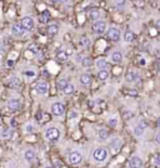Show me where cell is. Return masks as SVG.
I'll list each match as a JSON object with an SVG mask.
<instances>
[{
    "label": "cell",
    "mask_w": 160,
    "mask_h": 168,
    "mask_svg": "<svg viewBox=\"0 0 160 168\" xmlns=\"http://www.w3.org/2000/svg\"><path fill=\"white\" fill-rule=\"evenodd\" d=\"M14 137V132L13 131H10V129H3L1 131V133H0V138H6V139H10V138H13Z\"/></svg>",
    "instance_id": "obj_19"
},
{
    "label": "cell",
    "mask_w": 160,
    "mask_h": 168,
    "mask_svg": "<svg viewBox=\"0 0 160 168\" xmlns=\"http://www.w3.org/2000/svg\"><path fill=\"white\" fill-rule=\"evenodd\" d=\"M20 107H21V103H20V100L19 99H10L9 102H8V108L11 110V112H16V110H19L20 109Z\"/></svg>",
    "instance_id": "obj_11"
},
{
    "label": "cell",
    "mask_w": 160,
    "mask_h": 168,
    "mask_svg": "<svg viewBox=\"0 0 160 168\" xmlns=\"http://www.w3.org/2000/svg\"><path fill=\"white\" fill-rule=\"evenodd\" d=\"M91 63H93V60H91L89 57H84V58H83V60H81V64H83L84 67H90V65H91Z\"/></svg>",
    "instance_id": "obj_32"
},
{
    "label": "cell",
    "mask_w": 160,
    "mask_h": 168,
    "mask_svg": "<svg viewBox=\"0 0 160 168\" xmlns=\"http://www.w3.org/2000/svg\"><path fill=\"white\" fill-rule=\"evenodd\" d=\"M24 76H25V77H28V78L30 79V78L35 77V73H34L33 70H25V72H24Z\"/></svg>",
    "instance_id": "obj_35"
},
{
    "label": "cell",
    "mask_w": 160,
    "mask_h": 168,
    "mask_svg": "<svg viewBox=\"0 0 160 168\" xmlns=\"http://www.w3.org/2000/svg\"><path fill=\"white\" fill-rule=\"evenodd\" d=\"M105 29H106V24L103 20H98L93 24V31L95 34H103L105 33Z\"/></svg>",
    "instance_id": "obj_6"
},
{
    "label": "cell",
    "mask_w": 160,
    "mask_h": 168,
    "mask_svg": "<svg viewBox=\"0 0 160 168\" xmlns=\"http://www.w3.org/2000/svg\"><path fill=\"white\" fill-rule=\"evenodd\" d=\"M79 81H80V83L83 84V85H90V83H91V77H90V74H81Z\"/></svg>",
    "instance_id": "obj_21"
},
{
    "label": "cell",
    "mask_w": 160,
    "mask_h": 168,
    "mask_svg": "<svg viewBox=\"0 0 160 168\" xmlns=\"http://www.w3.org/2000/svg\"><path fill=\"white\" fill-rule=\"evenodd\" d=\"M108 36H109V39H111L113 42H118V40L121 38V33H120V30H119L118 28L111 26V28H109V30H108Z\"/></svg>",
    "instance_id": "obj_7"
},
{
    "label": "cell",
    "mask_w": 160,
    "mask_h": 168,
    "mask_svg": "<svg viewBox=\"0 0 160 168\" xmlns=\"http://www.w3.org/2000/svg\"><path fill=\"white\" fill-rule=\"evenodd\" d=\"M74 90H75V85L71 83H68V85L64 88V94H66V95H70V94H73L74 93Z\"/></svg>",
    "instance_id": "obj_25"
},
{
    "label": "cell",
    "mask_w": 160,
    "mask_h": 168,
    "mask_svg": "<svg viewBox=\"0 0 160 168\" xmlns=\"http://www.w3.org/2000/svg\"><path fill=\"white\" fill-rule=\"evenodd\" d=\"M132 115H133V113H130V112L124 113V118H126V119H130V118H132Z\"/></svg>",
    "instance_id": "obj_37"
},
{
    "label": "cell",
    "mask_w": 160,
    "mask_h": 168,
    "mask_svg": "<svg viewBox=\"0 0 160 168\" xmlns=\"http://www.w3.org/2000/svg\"><path fill=\"white\" fill-rule=\"evenodd\" d=\"M68 117H69V119H70V120H73V119H76V118L79 117V113H78L76 110H70V113H69V115H68Z\"/></svg>",
    "instance_id": "obj_34"
},
{
    "label": "cell",
    "mask_w": 160,
    "mask_h": 168,
    "mask_svg": "<svg viewBox=\"0 0 160 168\" xmlns=\"http://www.w3.org/2000/svg\"><path fill=\"white\" fill-rule=\"evenodd\" d=\"M45 138L50 142H56L60 138V131L56 127H49L45 131Z\"/></svg>",
    "instance_id": "obj_2"
},
{
    "label": "cell",
    "mask_w": 160,
    "mask_h": 168,
    "mask_svg": "<svg viewBox=\"0 0 160 168\" xmlns=\"http://www.w3.org/2000/svg\"><path fill=\"white\" fill-rule=\"evenodd\" d=\"M68 85V81L66 79H60L59 82H58V89H60V90H64V88Z\"/></svg>",
    "instance_id": "obj_31"
},
{
    "label": "cell",
    "mask_w": 160,
    "mask_h": 168,
    "mask_svg": "<svg viewBox=\"0 0 160 168\" xmlns=\"http://www.w3.org/2000/svg\"><path fill=\"white\" fill-rule=\"evenodd\" d=\"M121 146H123V142H121V139L118 138V137H115V138H113V139L110 141V147H111V149H113L114 152H118V151L120 149Z\"/></svg>",
    "instance_id": "obj_13"
},
{
    "label": "cell",
    "mask_w": 160,
    "mask_h": 168,
    "mask_svg": "<svg viewBox=\"0 0 160 168\" xmlns=\"http://www.w3.org/2000/svg\"><path fill=\"white\" fill-rule=\"evenodd\" d=\"M154 163H155V166H160V154L154 157Z\"/></svg>",
    "instance_id": "obj_36"
},
{
    "label": "cell",
    "mask_w": 160,
    "mask_h": 168,
    "mask_svg": "<svg viewBox=\"0 0 160 168\" xmlns=\"http://www.w3.org/2000/svg\"><path fill=\"white\" fill-rule=\"evenodd\" d=\"M96 67H98L100 70H106V68H108V62H106L105 59H99V60L96 62Z\"/></svg>",
    "instance_id": "obj_26"
},
{
    "label": "cell",
    "mask_w": 160,
    "mask_h": 168,
    "mask_svg": "<svg viewBox=\"0 0 160 168\" xmlns=\"http://www.w3.org/2000/svg\"><path fill=\"white\" fill-rule=\"evenodd\" d=\"M35 129H36V127H35L33 123H28V124H25V128H24L25 133H28V134L34 133V132H35Z\"/></svg>",
    "instance_id": "obj_28"
},
{
    "label": "cell",
    "mask_w": 160,
    "mask_h": 168,
    "mask_svg": "<svg viewBox=\"0 0 160 168\" xmlns=\"http://www.w3.org/2000/svg\"><path fill=\"white\" fill-rule=\"evenodd\" d=\"M89 18H90L91 20H94V23L98 21V19L100 18V10H99V9H93V10H90Z\"/></svg>",
    "instance_id": "obj_17"
},
{
    "label": "cell",
    "mask_w": 160,
    "mask_h": 168,
    "mask_svg": "<svg viewBox=\"0 0 160 168\" xmlns=\"http://www.w3.org/2000/svg\"><path fill=\"white\" fill-rule=\"evenodd\" d=\"M49 11L48 10H45L40 16H39V21L40 23H43V24H45V23H48V20H49Z\"/></svg>",
    "instance_id": "obj_29"
},
{
    "label": "cell",
    "mask_w": 160,
    "mask_h": 168,
    "mask_svg": "<svg viewBox=\"0 0 160 168\" xmlns=\"http://www.w3.org/2000/svg\"><path fill=\"white\" fill-rule=\"evenodd\" d=\"M110 58H111V62H113V63L119 64V63H121V60H123V53H121V52H113L111 55H110Z\"/></svg>",
    "instance_id": "obj_14"
},
{
    "label": "cell",
    "mask_w": 160,
    "mask_h": 168,
    "mask_svg": "<svg viewBox=\"0 0 160 168\" xmlns=\"http://www.w3.org/2000/svg\"><path fill=\"white\" fill-rule=\"evenodd\" d=\"M108 123H109L110 127H116L118 126V118L116 117H110L109 120H108Z\"/></svg>",
    "instance_id": "obj_33"
},
{
    "label": "cell",
    "mask_w": 160,
    "mask_h": 168,
    "mask_svg": "<svg viewBox=\"0 0 160 168\" xmlns=\"http://www.w3.org/2000/svg\"><path fill=\"white\" fill-rule=\"evenodd\" d=\"M3 54H4V53H3V52H0V59L3 58Z\"/></svg>",
    "instance_id": "obj_42"
},
{
    "label": "cell",
    "mask_w": 160,
    "mask_h": 168,
    "mask_svg": "<svg viewBox=\"0 0 160 168\" xmlns=\"http://www.w3.org/2000/svg\"><path fill=\"white\" fill-rule=\"evenodd\" d=\"M0 117H1V114H0Z\"/></svg>",
    "instance_id": "obj_45"
},
{
    "label": "cell",
    "mask_w": 160,
    "mask_h": 168,
    "mask_svg": "<svg viewBox=\"0 0 160 168\" xmlns=\"http://www.w3.org/2000/svg\"><path fill=\"white\" fill-rule=\"evenodd\" d=\"M138 78H139V76H138V73L134 72V70H129V72L126 73V76H125L126 83H135V82L138 81Z\"/></svg>",
    "instance_id": "obj_12"
},
{
    "label": "cell",
    "mask_w": 160,
    "mask_h": 168,
    "mask_svg": "<svg viewBox=\"0 0 160 168\" xmlns=\"http://www.w3.org/2000/svg\"><path fill=\"white\" fill-rule=\"evenodd\" d=\"M144 132H145V127L140 123V124H138L135 128H134V134H135V137H142L143 134H144Z\"/></svg>",
    "instance_id": "obj_18"
},
{
    "label": "cell",
    "mask_w": 160,
    "mask_h": 168,
    "mask_svg": "<svg viewBox=\"0 0 160 168\" xmlns=\"http://www.w3.org/2000/svg\"><path fill=\"white\" fill-rule=\"evenodd\" d=\"M123 40L125 42V43H130V42H133L134 40V38H135V34L133 33V31H130V30H126L124 34H123Z\"/></svg>",
    "instance_id": "obj_15"
},
{
    "label": "cell",
    "mask_w": 160,
    "mask_h": 168,
    "mask_svg": "<svg viewBox=\"0 0 160 168\" xmlns=\"http://www.w3.org/2000/svg\"><path fill=\"white\" fill-rule=\"evenodd\" d=\"M36 92L40 95L48 94V92H49V84L46 83V82H39V83L36 84Z\"/></svg>",
    "instance_id": "obj_10"
},
{
    "label": "cell",
    "mask_w": 160,
    "mask_h": 168,
    "mask_svg": "<svg viewBox=\"0 0 160 168\" xmlns=\"http://www.w3.org/2000/svg\"><path fill=\"white\" fill-rule=\"evenodd\" d=\"M157 142H158V143L160 144V131L158 132V133H157Z\"/></svg>",
    "instance_id": "obj_39"
},
{
    "label": "cell",
    "mask_w": 160,
    "mask_h": 168,
    "mask_svg": "<svg viewBox=\"0 0 160 168\" xmlns=\"http://www.w3.org/2000/svg\"><path fill=\"white\" fill-rule=\"evenodd\" d=\"M19 84H20V82H19V79L16 78V77H13L10 81H9V85L11 87V88H15V87H19Z\"/></svg>",
    "instance_id": "obj_30"
},
{
    "label": "cell",
    "mask_w": 160,
    "mask_h": 168,
    "mask_svg": "<svg viewBox=\"0 0 160 168\" xmlns=\"http://www.w3.org/2000/svg\"><path fill=\"white\" fill-rule=\"evenodd\" d=\"M158 70L160 72V62H159V64H158Z\"/></svg>",
    "instance_id": "obj_43"
},
{
    "label": "cell",
    "mask_w": 160,
    "mask_h": 168,
    "mask_svg": "<svg viewBox=\"0 0 160 168\" xmlns=\"http://www.w3.org/2000/svg\"><path fill=\"white\" fill-rule=\"evenodd\" d=\"M90 39L89 38H86V36H83L80 40H79V44H80V47H83V48H88V47H90Z\"/></svg>",
    "instance_id": "obj_27"
},
{
    "label": "cell",
    "mask_w": 160,
    "mask_h": 168,
    "mask_svg": "<svg viewBox=\"0 0 160 168\" xmlns=\"http://www.w3.org/2000/svg\"><path fill=\"white\" fill-rule=\"evenodd\" d=\"M155 28H157V29H159V30H160V20H158V21L155 23Z\"/></svg>",
    "instance_id": "obj_40"
},
{
    "label": "cell",
    "mask_w": 160,
    "mask_h": 168,
    "mask_svg": "<svg viewBox=\"0 0 160 168\" xmlns=\"http://www.w3.org/2000/svg\"><path fill=\"white\" fill-rule=\"evenodd\" d=\"M69 162L71 165H79V163H81L83 162V154L79 151H73L69 154Z\"/></svg>",
    "instance_id": "obj_5"
},
{
    "label": "cell",
    "mask_w": 160,
    "mask_h": 168,
    "mask_svg": "<svg viewBox=\"0 0 160 168\" xmlns=\"http://www.w3.org/2000/svg\"><path fill=\"white\" fill-rule=\"evenodd\" d=\"M76 60H78V62H81V60H83V59H81V55H80V54H78V55H76Z\"/></svg>",
    "instance_id": "obj_41"
},
{
    "label": "cell",
    "mask_w": 160,
    "mask_h": 168,
    "mask_svg": "<svg viewBox=\"0 0 160 168\" xmlns=\"http://www.w3.org/2000/svg\"><path fill=\"white\" fill-rule=\"evenodd\" d=\"M68 58H69V55H68V53L64 52V50H60V52H58V54H56V59H58L59 62H66Z\"/></svg>",
    "instance_id": "obj_22"
},
{
    "label": "cell",
    "mask_w": 160,
    "mask_h": 168,
    "mask_svg": "<svg viewBox=\"0 0 160 168\" xmlns=\"http://www.w3.org/2000/svg\"><path fill=\"white\" fill-rule=\"evenodd\" d=\"M24 158L26 160V161H33L34 158H35V152L33 151V149H26L25 152H24Z\"/></svg>",
    "instance_id": "obj_24"
},
{
    "label": "cell",
    "mask_w": 160,
    "mask_h": 168,
    "mask_svg": "<svg viewBox=\"0 0 160 168\" xmlns=\"http://www.w3.org/2000/svg\"><path fill=\"white\" fill-rule=\"evenodd\" d=\"M65 112V107L61 102H55L51 104V113L54 115H63Z\"/></svg>",
    "instance_id": "obj_4"
},
{
    "label": "cell",
    "mask_w": 160,
    "mask_h": 168,
    "mask_svg": "<svg viewBox=\"0 0 160 168\" xmlns=\"http://www.w3.org/2000/svg\"><path fill=\"white\" fill-rule=\"evenodd\" d=\"M125 4H126V1H116V3H115V5H116L118 8H120L121 5H125Z\"/></svg>",
    "instance_id": "obj_38"
},
{
    "label": "cell",
    "mask_w": 160,
    "mask_h": 168,
    "mask_svg": "<svg viewBox=\"0 0 160 168\" xmlns=\"http://www.w3.org/2000/svg\"><path fill=\"white\" fill-rule=\"evenodd\" d=\"M98 136H99V139L100 141H106L109 138V131L105 129V128H101V129H99Z\"/></svg>",
    "instance_id": "obj_20"
},
{
    "label": "cell",
    "mask_w": 160,
    "mask_h": 168,
    "mask_svg": "<svg viewBox=\"0 0 160 168\" xmlns=\"http://www.w3.org/2000/svg\"><path fill=\"white\" fill-rule=\"evenodd\" d=\"M11 35L13 36H21L24 33H25V30L23 29V26L19 24V23H15L13 26H11Z\"/></svg>",
    "instance_id": "obj_8"
},
{
    "label": "cell",
    "mask_w": 160,
    "mask_h": 168,
    "mask_svg": "<svg viewBox=\"0 0 160 168\" xmlns=\"http://www.w3.org/2000/svg\"><path fill=\"white\" fill-rule=\"evenodd\" d=\"M109 157V151L104 147H100V148H96L94 152H93V160L99 162V163H103L108 160Z\"/></svg>",
    "instance_id": "obj_1"
},
{
    "label": "cell",
    "mask_w": 160,
    "mask_h": 168,
    "mask_svg": "<svg viewBox=\"0 0 160 168\" xmlns=\"http://www.w3.org/2000/svg\"><path fill=\"white\" fill-rule=\"evenodd\" d=\"M44 168H51V167H49V166H46V167H44Z\"/></svg>",
    "instance_id": "obj_44"
},
{
    "label": "cell",
    "mask_w": 160,
    "mask_h": 168,
    "mask_svg": "<svg viewBox=\"0 0 160 168\" xmlns=\"http://www.w3.org/2000/svg\"><path fill=\"white\" fill-rule=\"evenodd\" d=\"M129 168H143V161L138 156H133L129 161Z\"/></svg>",
    "instance_id": "obj_9"
},
{
    "label": "cell",
    "mask_w": 160,
    "mask_h": 168,
    "mask_svg": "<svg viewBox=\"0 0 160 168\" xmlns=\"http://www.w3.org/2000/svg\"><path fill=\"white\" fill-rule=\"evenodd\" d=\"M20 25L23 26V29H24L25 31H31V30L34 29V25H35V24H34L33 18H30V16H25V18H23Z\"/></svg>",
    "instance_id": "obj_3"
},
{
    "label": "cell",
    "mask_w": 160,
    "mask_h": 168,
    "mask_svg": "<svg viewBox=\"0 0 160 168\" xmlns=\"http://www.w3.org/2000/svg\"><path fill=\"white\" fill-rule=\"evenodd\" d=\"M58 31H59L58 24H50V25H48V28H46V33H48L49 35H56Z\"/></svg>",
    "instance_id": "obj_16"
},
{
    "label": "cell",
    "mask_w": 160,
    "mask_h": 168,
    "mask_svg": "<svg viewBox=\"0 0 160 168\" xmlns=\"http://www.w3.org/2000/svg\"><path fill=\"white\" fill-rule=\"evenodd\" d=\"M109 76H110V74H109L108 70H99V72H98V79H99V81H103V82H104V81H108V79H109Z\"/></svg>",
    "instance_id": "obj_23"
}]
</instances>
